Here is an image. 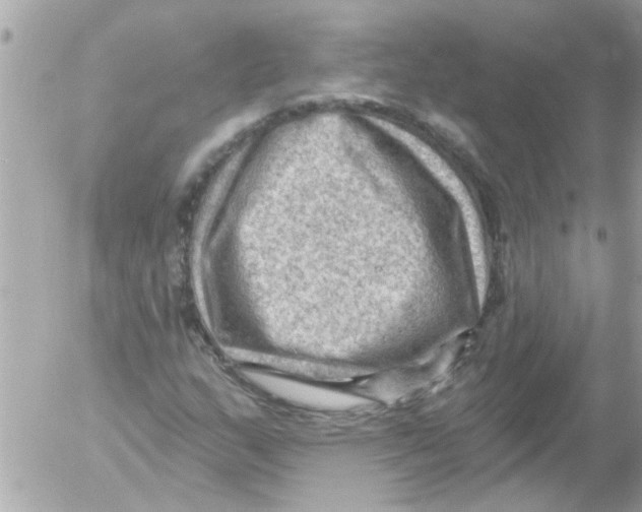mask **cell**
Masks as SVG:
<instances>
[{"instance_id":"cell-1","label":"cell","mask_w":642,"mask_h":512,"mask_svg":"<svg viewBox=\"0 0 642 512\" xmlns=\"http://www.w3.org/2000/svg\"><path fill=\"white\" fill-rule=\"evenodd\" d=\"M277 390L280 395L291 401L321 408H349L363 402L355 397L315 387H305L293 382L289 384L285 382L283 386H278Z\"/></svg>"}]
</instances>
